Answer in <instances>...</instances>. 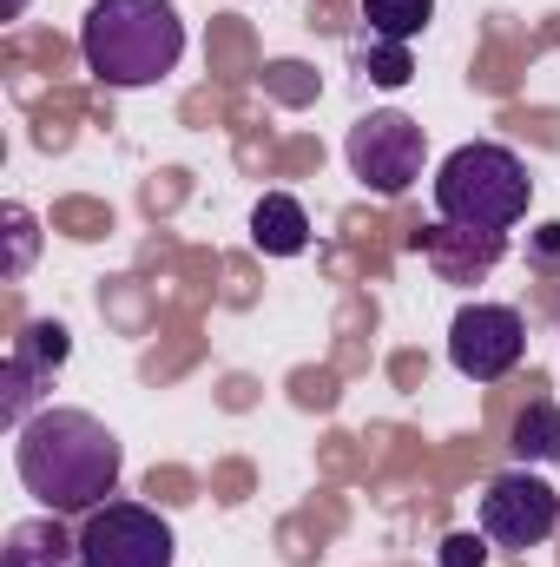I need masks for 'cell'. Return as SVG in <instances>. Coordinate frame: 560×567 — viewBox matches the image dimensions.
Segmentation results:
<instances>
[{
    "mask_svg": "<svg viewBox=\"0 0 560 567\" xmlns=\"http://www.w3.org/2000/svg\"><path fill=\"white\" fill-rule=\"evenodd\" d=\"M172 522L139 502H106L80 522V567H172Z\"/></svg>",
    "mask_w": 560,
    "mask_h": 567,
    "instance_id": "5",
    "label": "cell"
},
{
    "mask_svg": "<svg viewBox=\"0 0 560 567\" xmlns=\"http://www.w3.org/2000/svg\"><path fill=\"white\" fill-rule=\"evenodd\" d=\"M0 225H7V278H27V265H33V245H40V231H33V212H27V205H7V212H0Z\"/></svg>",
    "mask_w": 560,
    "mask_h": 567,
    "instance_id": "15",
    "label": "cell"
},
{
    "mask_svg": "<svg viewBox=\"0 0 560 567\" xmlns=\"http://www.w3.org/2000/svg\"><path fill=\"white\" fill-rule=\"evenodd\" d=\"M428 20H435V0H363V33H376V40L409 47Z\"/></svg>",
    "mask_w": 560,
    "mask_h": 567,
    "instance_id": "12",
    "label": "cell"
},
{
    "mask_svg": "<svg viewBox=\"0 0 560 567\" xmlns=\"http://www.w3.org/2000/svg\"><path fill=\"white\" fill-rule=\"evenodd\" d=\"M356 66H363L376 86H409V73H416V66H409V47H403V40H376V33L356 40Z\"/></svg>",
    "mask_w": 560,
    "mask_h": 567,
    "instance_id": "14",
    "label": "cell"
},
{
    "mask_svg": "<svg viewBox=\"0 0 560 567\" xmlns=\"http://www.w3.org/2000/svg\"><path fill=\"white\" fill-rule=\"evenodd\" d=\"M416 251L435 265L442 284H481L501 258H508V231H468V225L435 218L428 231H416Z\"/></svg>",
    "mask_w": 560,
    "mask_h": 567,
    "instance_id": "8",
    "label": "cell"
},
{
    "mask_svg": "<svg viewBox=\"0 0 560 567\" xmlns=\"http://www.w3.org/2000/svg\"><path fill=\"white\" fill-rule=\"evenodd\" d=\"M13 468L46 515H93L120 488V435L93 410H40L13 429Z\"/></svg>",
    "mask_w": 560,
    "mask_h": 567,
    "instance_id": "1",
    "label": "cell"
},
{
    "mask_svg": "<svg viewBox=\"0 0 560 567\" xmlns=\"http://www.w3.org/2000/svg\"><path fill=\"white\" fill-rule=\"evenodd\" d=\"M442 567H488V535H448Z\"/></svg>",
    "mask_w": 560,
    "mask_h": 567,
    "instance_id": "16",
    "label": "cell"
},
{
    "mask_svg": "<svg viewBox=\"0 0 560 567\" xmlns=\"http://www.w3.org/2000/svg\"><path fill=\"white\" fill-rule=\"evenodd\" d=\"M535 265H560V225H541V238H535Z\"/></svg>",
    "mask_w": 560,
    "mask_h": 567,
    "instance_id": "17",
    "label": "cell"
},
{
    "mask_svg": "<svg viewBox=\"0 0 560 567\" xmlns=\"http://www.w3.org/2000/svg\"><path fill=\"white\" fill-rule=\"evenodd\" d=\"M185 53V20L172 0H93L80 20V60L100 86H158Z\"/></svg>",
    "mask_w": 560,
    "mask_h": 567,
    "instance_id": "2",
    "label": "cell"
},
{
    "mask_svg": "<svg viewBox=\"0 0 560 567\" xmlns=\"http://www.w3.org/2000/svg\"><path fill=\"white\" fill-rule=\"evenodd\" d=\"M251 245H258L265 258H297V251L310 245V218H303V205H297L290 192H265V198H258V212H251Z\"/></svg>",
    "mask_w": 560,
    "mask_h": 567,
    "instance_id": "10",
    "label": "cell"
},
{
    "mask_svg": "<svg viewBox=\"0 0 560 567\" xmlns=\"http://www.w3.org/2000/svg\"><path fill=\"white\" fill-rule=\"evenodd\" d=\"M554 528H560V495L541 475L515 468V475H495V482L481 488V535H488L495 548L528 555V548H541Z\"/></svg>",
    "mask_w": 560,
    "mask_h": 567,
    "instance_id": "7",
    "label": "cell"
},
{
    "mask_svg": "<svg viewBox=\"0 0 560 567\" xmlns=\"http://www.w3.org/2000/svg\"><path fill=\"white\" fill-rule=\"evenodd\" d=\"M0 567H80V535H66L60 515L13 522L7 548H0Z\"/></svg>",
    "mask_w": 560,
    "mask_h": 567,
    "instance_id": "9",
    "label": "cell"
},
{
    "mask_svg": "<svg viewBox=\"0 0 560 567\" xmlns=\"http://www.w3.org/2000/svg\"><path fill=\"white\" fill-rule=\"evenodd\" d=\"M66 350H73V337H66V323H53V317L27 323V330L13 337V357H20L33 377H53V370L66 363Z\"/></svg>",
    "mask_w": 560,
    "mask_h": 567,
    "instance_id": "13",
    "label": "cell"
},
{
    "mask_svg": "<svg viewBox=\"0 0 560 567\" xmlns=\"http://www.w3.org/2000/svg\"><path fill=\"white\" fill-rule=\"evenodd\" d=\"M343 158L356 172L363 192L376 198H403L409 185L422 178V158H428V140L409 113H363L343 140Z\"/></svg>",
    "mask_w": 560,
    "mask_h": 567,
    "instance_id": "4",
    "label": "cell"
},
{
    "mask_svg": "<svg viewBox=\"0 0 560 567\" xmlns=\"http://www.w3.org/2000/svg\"><path fill=\"white\" fill-rule=\"evenodd\" d=\"M528 350V323L515 303H462L448 323V363L468 383H501Z\"/></svg>",
    "mask_w": 560,
    "mask_h": 567,
    "instance_id": "6",
    "label": "cell"
},
{
    "mask_svg": "<svg viewBox=\"0 0 560 567\" xmlns=\"http://www.w3.org/2000/svg\"><path fill=\"white\" fill-rule=\"evenodd\" d=\"M508 449H515L521 462H560V403H528V410L515 416Z\"/></svg>",
    "mask_w": 560,
    "mask_h": 567,
    "instance_id": "11",
    "label": "cell"
},
{
    "mask_svg": "<svg viewBox=\"0 0 560 567\" xmlns=\"http://www.w3.org/2000/svg\"><path fill=\"white\" fill-rule=\"evenodd\" d=\"M528 198H535V178L521 152L495 140L455 145L435 172V218L468 225V231H515L528 218Z\"/></svg>",
    "mask_w": 560,
    "mask_h": 567,
    "instance_id": "3",
    "label": "cell"
}]
</instances>
